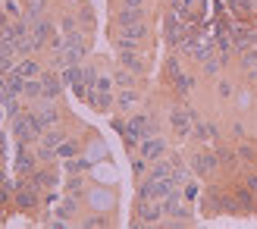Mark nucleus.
Returning <instances> with one entry per match:
<instances>
[{
    "mask_svg": "<svg viewBox=\"0 0 257 229\" xmlns=\"http://www.w3.org/2000/svg\"><path fill=\"white\" fill-rule=\"evenodd\" d=\"M170 179H173V185L179 188V185H185V182H191V170H188V167H182V163H179V167H176V173L170 176Z\"/></svg>",
    "mask_w": 257,
    "mask_h": 229,
    "instance_id": "473e14b6",
    "label": "nucleus"
},
{
    "mask_svg": "<svg viewBox=\"0 0 257 229\" xmlns=\"http://www.w3.org/2000/svg\"><path fill=\"white\" fill-rule=\"evenodd\" d=\"M82 182H85V179H82L79 173H75L72 179H66V192H69V195H79V192H82Z\"/></svg>",
    "mask_w": 257,
    "mask_h": 229,
    "instance_id": "a19ab883",
    "label": "nucleus"
},
{
    "mask_svg": "<svg viewBox=\"0 0 257 229\" xmlns=\"http://www.w3.org/2000/svg\"><path fill=\"white\" fill-rule=\"evenodd\" d=\"M10 198H13V192H10L7 185H0V207H7V204H10Z\"/></svg>",
    "mask_w": 257,
    "mask_h": 229,
    "instance_id": "49530a36",
    "label": "nucleus"
},
{
    "mask_svg": "<svg viewBox=\"0 0 257 229\" xmlns=\"http://www.w3.org/2000/svg\"><path fill=\"white\" fill-rule=\"evenodd\" d=\"M60 210V217L63 220H69V217H75V210H79V195H69L66 201H63V204L57 207Z\"/></svg>",
    "mask_w": 257,
    "mask_h": 229,
    "instance_id": "393cba45",
    "label": "nucleus"
},
{
    "mask_svg": "<svg viewBox=\"0 0 257 229\" xmlns=\"http://www.w3.org/2000/svg\"><path fill=\"white\" fill-rule=\"evenodd\" d=\"M173 88H176L179 97H185V94H191V88H195V79L185 75V72H179V75H173Z\"/></svg>",
    "mask_w": 257,
    "mask_h": 229,
    "instance_id": "4be33fe9",
    "label": "nucleus"
},
{
    "mask_svg": "<svg viewBox=\"0 0 257 229\" xmlns=\"http://www.w3.org/2000/svg\"><path fill=\"white\" fill-rule=\"evenodd\" d=\"M35 157H38V154H32V151H29V145H19L16 170H19L22 176H32V173H35Z\"/></svg>",
    "mask_w": 257,
    "mask_h": 229,
    "instance_id": "4468645a",
    "label": "nucleus"
},
{
    "mask_svg": "<svg viewBox=\"0 0 257 229\" xmlns=\"http://www.w3.org/2000/svg\"><path fill=\"white\" fill-rule=\"evenodd\" d=\"M41 82H44V97H47V100H57V97H60V91H63V82L57 79L54 72L41 75Z\"/></svg>",
    "mask_w": 257,
    "mask_h": 229,
    "instance_id": "a211bd4d",
    "label": "nucleus"
},
{
    "mask_svg": "<svg viewBox=\"0 0 257 229\" xmlns=\"http://www.w3.org/2000/svg\"><path fill=\"white\" fill-rule=\"evenodd\" d=\"M135 22H145V7H122L116 13V25H135Z\"/></svg>",
    "mask_w": 257,
    "mask_h": 229,
    "instance_id": "ddd939ff",
    "label": "nucleus"
},
{
    "mask_svg": "<svg viewBox=\"0 0 257 229\" xmlns=\"http://www.w3.org/2000/svg\"><path fill=\"white\" fill-rule=\"evenodd\" d=\"M4 10H7V16H16V13H19V4H16V0H7Z\"/></svg>",
    "mask_w": 257,
    "mask_h": 229,
    "instance_id": "09e8293b",
    "label": "nucleus"
},
{
    "mask_svg": "<svg viewBox=\"0 0 257 229\" xmlns=\"http://www.w3.org/2000/svg\"><path fill=\"white\" fill-rule=\"evenodd\" d=\"M82 170H88L85 160H79V157H69L66 160V173H82Z\"/></svg>",
    "mask_w": 257,
    "mask_h": 229,
    "instance_id": "37998d69",
    "label": "nucleus"
},
{
    "mask_svg": "<svg viewBox=\"0 0 257 229\" xmlns=\"http://www.w3.org/2000/svg\"><path fill=\"white\" fill-rule=\"evenodd\" d=\"M110 85H113V79H110V75H97V82H94V88H97V91H110Z\"/></svg>",
    "mask_w": 257,
    "mask_h": 229,
    "instance_id": "a18cd8bd",
    "label": "nucleus"
},
{
    "mask_svg": "<svg viewBox=\"0 0 257 229\" xmlns=\"http://www.w3.org/2000/svg\"><path fill=\"white\" fill-rule=\"evenodd\" d=\"M148 163H151V160H148V157H141V154H138V157H132V173H135V179L148 173Z\"/></svg>",
    "mask_w": 257,
    "mask_h": 229,
    "instance_id": "c9c22d12",
    "label": "nucleus"
},
{
    "mask_svg": "<svg viewBox=\"0 0 257 229\" xmlns=\"http://www.w3.org/2000/svg\"><path fill=\"white\" fill-rule=\"evenodd\" d=\"M38 117H41V123L47 126V129H50V126H60V110L57 107H41Z\"/></svg>",
    "mask_w": 257,
    "mask_h": 229,
    "instance_id": "a878e982",
    "label": "nucleus"
},
{
    "mask_svg": "<svg viewBox=\"0 0 257 229\" xmlns=\"http://www.w3.org/2000/svg\"><path fill=\"white\" fill-rule=\"evenodd\" d=\"M75 154H79V142H75V138H63L60 148H57V157H60V160H69V157H75Z\"/></svg>",
    "mask_w": 257,
    "mask_h": 229,
    "instance_id": "b1692460",
    "label": "nucleus"
},
{
    "mask_svg": "<svg viewBox=\"0 0 257 229\" xmlns=\"http://www.w3.org/2000/svg\"><path fill=\"white\" fill-rule=\"evenodd\" d=\"M107 217H85V226H107Z\"/></svg>",
    "mask_w": 257,
    "mask_h": 229,
    "instance_id": "de8ad7c7",
    "label": "nucleus"
},
{
    "mask_svg": "<svg viewBox=\"0 0 257 229\" xmlns=\"http://www.w3.org/2000/svg\"><path fill=\"white\" fill-rule=\"evenodd\" d=\"M245 185H248V188H251V192L257 195V173H254V176H248V179H245Z\"/></svg>",
    "mask_w": 257,
    "mask_h": 229,
    "instance_id": "3c124183",
    "label": "nucleus"
},
{
    "mask_svg": "<svg viewBox=\"0 0 257 229\" xmlns=\"http://www.w3.org/2000/svg\"><path fill=\"white\" fill-rule=\"evenodd\" d=\"M82 82H85V85H91V88H94V82H97V69H94V66H88V63H82Z\"/></svg>",
    "mask_w": 257,
    "mask_h": 229,
    "instance_id": "e433bc0d",
    "label": "nucleus"
},
{
    "mask_svg": "<svg viewBox=\"0 0 257 229\" xmlns=\"http://www.w3.org/2000/svg\"><path fill=\"white\" fill-rule=\"evenodd\" d=\"M173 192H176L173 179H157V176H148L138 185V198H145V201H166Z\"/></svg>",
    "mask_w": 257,
    "mask_h": 229,
    "instance_id": "f257e3e1",
    "label": "nucleus"
},
{
    "mask_svg": "<svg viewBox=\"0 0 257 229\" xmlns=\"http://www.w3.org/2000/svg\"><path fill=\"white\" fill-rule=\"evenodd\" d=\"M163 210H166V213H170V217H176V220H188V204H185V201H182V198H179L176 192H173L170 198H166V201H163Z\"/></svg>",
    "mask_w": 257,
    "mask_h": 229,
    "instance_id": "f8f14e48",
    "label": "nucleus"
},
{
    "mask_svg": "<svg viewBox=\"0 0 257 229\" xmlns=\"http://www.w3.org/2000/svg\"><path fill=\"white\" fill-rule=\"evenodd\" d=\"M220 66H223V60L220 57H210V60H204V72H207V75H216V72H220Z\"/></svg>",
    "mask_w": 257,
    "mask_h": 229,
    "instance_id": "58836bf2",
    "label": "nucleus"
},
{
    "mask_svg": "<svg viewBox=\"0 0 257 229\" xmlns=\"http://www.w3.org/2000/svg\"><path fill=\"white\" fill-rule=\"evenodd\" d=\"M60 79L66 82V85L82 82V63H79V66H66V69H60Z\"/></svg>",
    "mask_w": 257,
    "mask_h": 229,
    "instance_id": "c85d7f7f",
    "label": "nucleus"
},
{
    "mask_svg": "<svg viewBox=\"0 0 257 229\" xmlns=\"http://www.w3.org/2000/svg\"><path fill=\"white\" fill-rule=\"evenodd\" d=\"M170 126H173V132H176V138H185L195 132V123H191V117H188V110H182V107H173L170 110Z\"/></svg>",
    "mask_w": 257,
    "mask_h": 229,
    "instance_id": "7ed1b4c3",
    "label": "nucleus"
},
{
    "mask_svg": "<svg viewBox=\"0 0 257 229\" xmlns=\"http://www.w3.org/2000/svg\"><path fill=\"white\" fill-rule=\"evenodd\" d=\"M216 94H220V97H232V85H229L226 79H220V82H216Z\"/></svg>",
    "mask_w": 257,
    "mask_h": 229,
    "instance_id": "c03bdc74",
    "label": "nucleus"
},
{
    "mask_svg": "<svg viewBox=\"0 0 257 229\" xmlns=\"http://www.w3.org/2000/svg\"><path fill=\"white\" fill-rule=\"evenodd\" d=\"M119 63L125 69H132V72H145V60H141V54L132 47V50H119Z\"/></svg>",
    "mask_w": 257,
    "mask_h": 229,
    "instance_id": "2eb2a0df",
    "label": "nucleus"
},
{
    "mask_svg": "<svg viewBox=\"0 0 257 229\" xmlns=\"http://www.w3.org/2000/svg\"><path fill=\"white\" fill-rule=\"evenodd\" d=\"M113 82H119L122 88H135V75H132V69H125V66H122L116 75H113Z\"/></svg>",
    "mask_w": 257,
    "mask_h": 229,
    "instance_id": "f704fd0d",
    "label": "nucleus"
},
{
    "mask_svg": "<svg viewBox=\"0 0 257 229\" xmlns=\"http://www.w3.org/2000/svg\"><path fill=\"white\" fill-rule=\"evenodd\" d=\"M235 204H238V213H254L257 210V195L251 192L248 185H235Z\"/></svg>",
    "mask_w": 257,
    "mask_h": 229,
    "instance_id": "6e6552de",
    "label": "nucleus"
},
{
    "mask_svg": "<svg viewBox=\"0 0 257 229\" xmlns=\"http://www.w3.org/2000/svg\"><path fill=\"white\" fill-rule=\"evenodd\" d=\"M13 69H16V63H13V57L0 50V75H7V72H13Z\"/></svg>",
    "mask_w": 257,
    "mask_h": 229,
    "instance_id": "ea45409f",
    "label": "nucleus"
},
{
    "mask_svg": "<svg viewBox=\"0 0 257 229\" xmlns=\"http://www.w3.org/2000/svg\"><path fill=\"white\" fill-rule=\"evenodd\" d=\"M241 69H245V72L257 69V44H254V47H248L245 54H241Z\"/></svg>",
    "mask_w": 257,
    "mask_h": 229,
    "instance_id": "c756f323",
    "label": "nucleus"
},
{
    "mask_svg": "<svg viewBox=\"0 0 257 229\" xmlns=\"http://www.w3.org/2000/svg\"><path fill=\"white\" fill-rule=\"evenodd\" d=\"M216 167H220V154H216V151H198V154L191 157V170L198 176H210Z\"/></svg>",
    "mask_w": 257,
    "mask_h": 229,
    "instance_id": "20e7f679",
    "label": "nucleus"
},
{
    "mask_svg": "<svg viewBox=\"0 0 257 229\" xmlns=\"http://www.w3.org/2000/svg\"><path fill=\"white\" fill-rule=\"evenodd\" d=\"M38 201H41V192H38L35 185H29V182H22V188L13 195V204H16L19 210H32V207H38Z\"/></svg>",
    "mask_w": 257,
    "mask_h": 229,
    "instance_id": "0eeeda50",
    "label": "nucleus"
},
{
    "mask_svg": "<svg viewBox=\"0 0 257 229\" xmlns=\"http://www.w3.org/2000/svg\"><path fill=\"white\" fill-rule=\"evenodd\" d=\"M235 151H238V157L245 160V163H257V148H254V145H248V142H241V145H238Z\"/></svg>",
    "mask_w": 257,
    "mask_h": 229,
    "instance_id": "2f4dec72",
    "label": "nucleus"
},
{
    "mask_svg": "<svg viewBox=\"0 0 257 229\" xmlns=\"http://www.w3.org/2000/svg\"><path fill=\"white\" fill-rule=\"evenodd\" d=\"M7 151V138H4V132H0V154Z\"/></svg>",
    "mask_w": 257,
    "mask_h": 229,
    "instance_id": "5fc2aeb1",
    "label": "nucleus"
},
{
    "mask_svg": "<svg viewBox=\"0 0 257 229\" xmlns=\"http://www.w3.org/2000/svg\"><path fill=\"white\" fill-rule=\"evenodd\" d=\"M116 107H119L122 113H128V110L138 107V91H135V88H122V91L116 94Z\"/></svg>",
    "mask_w": 257,
    "mask_h": 229,
    "instance_id": "dca6fc26",
    "label": "nucleus"
},
{
    "mask_svg": "<svg viewBox=\"0 0 257 229\" xmlns=\"http://www.w3.org/2000/svg\"><path fill=\"white\" fill-rule=\"evenodd\" d=\"M220 167H238V151H229V148H220Z\"/></svg>",
    "mask_w": 257,
    "mask_h": 229,
    "instance_id": "7c9ffc66",
    "label": "nucleus"
},
{
    "mask_svg": "<svg viewBox=\"0 0 257 229\" xmlns=\"http://www.w3.org/2000/svg\"><path fill=\"white\" fill-rule=\"evenodd\" d=\"M35 154H38V160H41V163H54V160H60V157H57V148H47V145H38Z\"/></svg>",
    "mask_w": 257,
    "mask_h": 229,
    "instance_id": "72a5a7b5",
    "label": "nucleus"
},
{
    "mask_svg": "<svg viewBox=\"0 0 257 229\" xmlns=\"http://www.w3.org/2000/svg\"><path fill=\"white\" fill-rule=\"evenodd\" d=\"M122 7H145V0H122Z\"/></svg>",
    "mask_w": 257,
    "mask_h": 229,
    "instance_id": "864d4df0",
    "label": "nucleus"
},
{
    "mask_svg": "<svg viewBox=\"0 0 257 229\" xmlns=\"http://www.w3.org/2000/svg\"><path fill=\"white\" fill-rule=\"evenodd\" d=\"M220 201H223V188H207V192L201 195V210L207 213V217H213V213H220L223 207H220Z\"/></svg>",
    "mask_w": 257,
    "mask_h": 229,
    "instance_id": "1a4fd4ad",
    "label": "nucleus"
},
{
    "mask_svg": "<svg viewBox=\"0 0 257 229\" xmlns=\"http://www.w3.org/2000/svg\"><path fill=\"white\" fill-rule=\"evenodd\" d=\"M166 75H170V79H173V75H179V72H182V66H179V57H166Z\"/></svg>",
    "mask_w": 257,
    "mask_h": 229,
    "instance_id": "79ce46f5",
    "label": "nucleus"
},
{
    "mask_svg": "<svg viewBox=\"0 0 257 229\" xmlns=\"http://www.w3.org/2000/svg\"><path fill=\"white\" fill-rule=\"evenodd\" d=\"M0 107H4V113H7L10 120H16V117H22V113H25V110H22V104H19V97H7Z\"/></svg>",
    "mask_w": 257,
    "mask_h": 229,
    "instance_id": "cd10ccee",
    "label": "nucleus"
},
{
    "mask_svg": "<svg viewBox=\"0 0 257 229\" xmlns=\"http://www.w3.org/2000/svg\"><path fill=\"white\" fill-rule=\"evenodd\" d=\"M66 138V132L60 129V126H50V129H44V135L38 138V145H47V148H60V142Z\"/></svg>",
    "mask_w": 257,
    "mask_h": 229,
    "instance_id": "aec40b11",
    "label": "nucleus"
},
{
    "mask_svg": "<svg viewBox=\"0 0 257 229\" xmlns=\"http://www.w3.org/2000/svg\"><path fill=\"white\" fill-rule=\"evenodd\" d=\"M16 72L22 79H38V75H41V63L38 60H22V63H16Z\"/></svg>",
    "mask_w": 257,
    "mask_h": 229,
    "instance_id": "412c9836",
    "label": "nucleus"
},
{
    "mask_svg": "<svg viewBox=\"0 0 257 229\" xmlns=\"http://www.w3.org/2000/svg\"><path fill=\"white\" fill-rule=\"evenodd\" d=\"M138 154H141V157H148L151 163H154V160H160V157H166V138H160V135H148L145 142L138 145Z\"/></svg>",
    "mask_w": 257,
    "mask_h": 229,
    "instance_id": "39448f33",
    "label": "nucleus"
},
{
    "mask_svg": "<svg viewBox=\"0 0 257 229\" xmlns=\"http://www.w3.org/2000/svg\"><path fill=\"white\" fill-rule=\"evenodd\" d=\"M60 29H63V35H72V32H79V22H75V16H63Z\"/></svg>",
    "mask_w": 257,
    "mask_h": 229,
    "instance_id": "4c0bfd02",
    "label": "nucleus"
},
{
    "mask_svg": "<svg viewBox=\"0 0 257 229\" xmlns=\"http://www.w3.org/2000/svg\"><path fill=\"white\" fill-rule=\"evenodd\" d=\"M25 97H44V82L38 79H25Z\"/></svg>",
    "mask_w": 257,
    "mask_h": 229,
    "instance_id": "bb28decb",
    "label": "nucleus"
},
{
    "mask_svg": "<svg viewBox=\"0 0 257 229\" xmlns=\"http://www.w3.org/2000/svg\"><path fill=\"white\" fill-rule=\"evenodd\" d=\"M195 138H201V142H216V123H204V120H198L195 123V132H191Z\"/></svg>",
    "mask_w": 257,
    "mask_h": 229,
    "instance_id": "6ab92c4d",
    "label": "nucleus"
},
{
    "mask_svg": "<svg viewBox=\"0 0 257 229\" xmlns=\"http://www.w3.org/2000/svg\"><path fill=\"white\" fill-rule=\"evenodd\" d=\"M195 195H198V188H195V185H191V182H185V198L191 201V198H195Z\"/></svg>",
    "mask_w": 257,
    "mask_h": 229,
    "instance_id": "603ef678",
    "label": "nucleus"
},
{
    "mask_svg": "<svg viewBox=\"0 0 257 229\" xmlns=\"http://www.w3.org/2000/svg\"><path fill=\"white\" fill-rule=\"evenodd\" d=\"M179 163H182V160H179V154H166V160H154L151 176H157V179H170Z\"/></svg>",
    "mask_w": 257,
    "mask_h": 229,
    "instance_id": "9d476101",
    "label": "nucleus"
},
{
    "mask_svg": "<svg viewBox=\"0 0 257 229\" xmlns=\"http://www.w3.org/2000/svg\"><path fill=\"white\" fill-rule=\"evenodd\" d=\"M163 201H145L138 198V223H160L163 217Z\"/></svg>",
    "mask_w": 257,
    "mask_h": 229,
    "instance_id": "423d86ee",
    "label": "nucleus"
},
{
    "mask_svg": "<svg viewBox=\"0 0 257 229\" xmlns=\"http://www.w3.org/2000/svg\"><path fill=\"white\" fill-rule=\"evenodd\" d=\"M50 35H54V22H50V19H38V22L32 25V38H35L38 50H41V47L50 41Z\"/></svg>",
    "mask_w": 257,
    "mask_h": 229,
    "instance_id": "9b49d317",
    "label": "nucleus"
},
{
    "mask_svg": "<svg viewBox=\"0 0 257 229\" xmlns=\"http://www.w3.org/2000/svg\"><path fill=\"white\" fill-rule=\"evenodd\" d=\"M54 182H57V176H54V173H47V170H35V173L29 176V185H35L38 192H44V188H50Z\"/></svg>",
    "mask_w": 257,
    "mask_h": 229,
    "instance_id": "f3484780",
    "label": "nucleus"
},
{
    "mask_svg": "<svg viewBox=\"0 0 257 229\" xmlns=\"http://www.w3.org/2000/svg\"><path fill=\"white\" fill-rule=\"evenodd\" d=\"M13 135H16V142L19 145H32L35 138H41V132L35 129V123H32V110H25L22 117L13 120Z\"/></svg>",
    "mask_w": 257,
    "mask_h": 229,
    "instance_id": "f03ea898",
    "label": "nucleus"
},
{
    "mask_svg": "<svg viewBox=\"0 0 257 229\" xmlns=\"http://www.w3.org/2000/svg\"><path fill=\"white\" fill-rule=\"evenodd\" d=\"M91 107L94 110H110V107H116V97H113L110 91H97V88H94V100H91Z\"/></svg>",
    "mask_w": 257,
    "mask_h": 229,
    "instance_id": "5701e85b",
    "label": "nucleus"
},
{
    "mask_svg": "<svg viewBox=\"0 0 257 229\" xmlns=\"http://www.w3.org/2000/svg\"><path fill=\"white\" fill-rule=\"evenodd\" d=\"M7 179H10V176H7V173H4V167H0V185H4V182H7Z\"/></svg>",
    "mask_w": 257,
    "mask_h": 229,
    "instance_id": "6e6d98bb",
    "label": "nucleus"
},
{
    "mask_svg": "<svg viewBox=\"0 0 257 229\" xmlns=\"http://www.w3.org/2000/svg\"><path fill=\"white\" fill-rule=\"evenodd\" d=\"M232 135H235V138H245V126H241V123H232Z\"/></svg>",
    "mask_w": 257,
    "mask_h": 229,
    "instance_id": "8fccbe9b",
    "label": "nucleus"
}]
</instances>
